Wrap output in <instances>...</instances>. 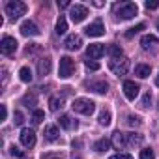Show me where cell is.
I'll use <instances>...</instances> for the list:
<instances>
[{
	"label": "cell",
	"instance_id": "6da1fadb",
	"mask_svg": "<svg viewBox=\"0 0 159 159\" xmlns=\"http://www.w3.org/2000/svg\"><path fill=\"white\" fill-rule=\"evenodd\" d=\"M137 11H139V8H137L135 2H118V4L112 6V13H114V17L118 21H129V19H133L137 15Z\"/></svg>",
	"mask_w": 159,
	"mask_h": 159
},
{
	"label": "cell",
	"instance_id": "7a4b0ae2",
	"mask_svg": "<svg viewBox=\"0 0 159 159\" xmlns=\"http://www.w3.org/2000/svg\"><path fill=\"white\" fill-rule=\"evenodd\" d=\"M73 111L79 112V114H84V116H90L94 111H96V103L92 99H86V98H79L71 103Z\"/></svg>",
	"mask_w": 159,
	"mask_h": 159
},
{
	"label": "cell",
	"instance_id": "3957f363",
	"mask_svg": "<svg viewBox=\"0 0 159 159\" xmlns=\"http://www.w3.org/2000/svg\"><path fill=\"white\" fill-rule=\"evenodd\" d=\"M6 13L10 15L11 21H17L26 13V4L21 2V0H11V2L6 4Z\"/></svg>",
	"mask_w": 159,
	"mask_h": 159
},
{
	"label": "cell",
	"instance_id": "277c9868",
	"mask_svg": "<svg viewBox=\"0 0 159 159\" xmlns=\"http://www.w3.org/2000/svg\"><path fill=\"white\" fill-rule=\"evenodd\" d=\"M75 71V62L69 56H62L60 58V66H58V75L60 79H69Z\"/></svg>",
	"mask_w": 159,
	"mask_h": 159
},
{
	"label": "cell",
	"instance_id": "5b68a950",
	"mask_svg": "<svg viewBox=\"0 0 159 159\" xmlns=\"http://www.w3.org/2000/svg\"><path fill=\"white\" fill-rule=\"evenodd\" d=\"M129 66H131V64H129V60H127V58H124V56H122V58H118V60H112V62L109 64L111 71H112L114 75H118V77H120V75H125V73L129 71Z\"/></svg>",
	"mask_w": 159,
	"mask_h": 159
},
{
	"label": "cell",
	"instance_id": "8992f818",
	"mask_svg": "<svg viewBox=\"0 0 159 159\" xmlns=\"http://www.w3.org/2000/svg\"><path fill=\"white\" fill-rule=\"evenodd\" d=\"M17 39L15 38H11V36H4L2 38V41H0V52L2 54H6V56H10V54H13L15 51H17Z\"/></svg>",
	"mask_w": 159,
	"mask_h": 159
},
{
	"label": "cell",
	"instance_id": "52a82bcc",
	"mask_svg": "<svg viewBox=\"0 0 159 159\" xmlns=\"http://www.w3.org/2000/svg\"><path fill=\"white\" fill-rule=\"evenodd\" d=\"M69 15H71V21H73L75 25H77V23H83V21L86 19V15H88V8L83 6V4H75V6H71Z\"/></svg>",
	"mask_w": 159,
	"mask_h": 159
},
{
	"label": "cell",
	"instance_id": "ba28073f",
	"mask_svg": "<svg viewBox=\"0 0 159 159\" xmlns=\"http://www.w3.org/2000/svg\"><path fill=\"white\" fill-rule=\"evenodd\" d=\"M122 88H124V94H125V98H127L129 101H135V98L139 96V90H140V86H139L135 81H125Z\"/></svg>",
	"mask_w": 159,
	"mask_h": 159
},
{
	"label": "cell",
	"instance_id": "9c48e42d",
	"mask_svg": "<svg viewBox=\"0 0 159 159\" xmlns=\"http://www.w3.org/2000/svg\"><path fill=\"white\" fill-rule=\"evenodd\" d=\"M19 139H21V144L25 146V148H34L36 146V133L32 131V129H23L21 131V135H19Z\"/></svg>",
	"mask_w": 159,
	"mask_h": 159
},
{
	"label": "cell",
	"instance_id": "30bf717a",
	"mask_svg": "<svg viewBox=\"0 0 159 159\" xmlns=\"http://www.w3.org/2000/svg\"><path fill=\"white\" fill-rule=\"evenodd\" d=\"M86 54H88V60H98L105 54V45L103 43H92V45H88Z\"/></svg>",
	"mask_w": 159,
	"mask_h": 159
},
{
	"label": "cell",
	"instance_id": "8fae6325",
	"mask_svg": "<svg viewBox=\"0 0 159 159\" xmlns=\"http://www.w3.org/2000/svg\"><path fill=\"white\" fill-rule=\"evenodd\" d=\"M81 45H83V38L79 36V34H71L64 41V47L67 51H79V49H81Z\"/></svg>",
	"mask_w": 159,
	"mask_h": 159
},
{
	"label": "cell",
	"instance_id": "7c38bea8",
	"mask_svg": "<svg viewBox=\"0 0 159 159\" xmlns=\"http://www.w3.org/2000/svg\"><path fill=\"white\" fill-rule=\"evenodd\" d=\"M86 34H88L90 38H99V36H103V34H105V26H103V23H101L99 19L94 21L92 25L86 26Z\"/></svg>",
	"mask_w": 159,
	"mask_h": 159
},
{
	"label": "cell",
	"instance_id": "4fadbf2b",
	"mask_svg": "<svg viewBox=\"0 0 159 159\" xmlns=\"http://www.w3.org/2000/svg\"><path fill=\"white\" fill-rule=\"evenodd\" d=\"M21 34L23 36H38L39 34V28L36 26V23H32V21H25L23 25H21Z\"/></svg>",
	"mask_w": 159,
	"mask_h": 159
},
{
	"label": "cell",
	"instance_id": "5bb4252c",
	"mask_svg": "<svg viewBox=\"0 0 159 159\" xmlns=\"http://www.w3.org/2000/svg\"><path fill=\"white\" fill-rule=\"evenodd\" d=\"M43 137H45V140H49V142H54V140H58V137H60V133H58V127H56V125H45Z\"/></svg>",
	"mask_w": 159,
	"mask_h": 159
},
{
	"label": "cell",
	"instance_id": "9a60e30c",
	"mask_svg": "<svg viewBox=\"0 0 159 159\" xmlns=\"http://www.w3.org/2000/svg\"><path fill=\"white\" fill-rule=\"evenodd\" d=\"M140 45H142V49H144V51H148V49H152V47L159 45V39H157L155 36H152V34H146V36L140 39Z\"/></svg>",
	"mask_w": 159,
	"mask_h": 159
},
{
	"label": "cell",
	"instance_id": "2e32d148",
	"mask_svg": "<svg viewBox=\"0 0 159 159\" xmlns=\"http://www.w3.org/2000/svg\"><path fill=\"white\" fill-rule=\"evenodd\" d=\"M58 124H60L64 129H67V131H71V129H75V127H77V120H73L69 114H64V116H60Z\"/></svg>",
	"mask_w": 159,
	"mask_h": 159
},
{
	"label": "cell",
	"instance_id": "e0dca14e",
	"mask_svg": "<svg viewBox=\"0 0 159 159\" xmlns=\"http://www.w3.org/2000/svg\"><path fill=\"white\" fill-rule=\"evenodd\" d=\"M144 140V137L140 133H125V142L127 146H140Z\"/></svg>",
	"mask_w": 159,
	"mask_h": 159
},
{
	"label": "cell",
	"instance_id": "ac0fdd59",
	"mask_svg": "<svg viewBox=\"0 0 159 159\" xmlns=\"http://www.w3.org/2000/svg\"><path fill=\"white\" fill-rule=\"evenodd\" d=\"M49 71H51V58H41V60L38 62V73L45 77Z\"/></svg>",
	"mask_w": 159,
	"mask_h": 159
},
{
	"label": "cell",
	"instance_id": "d6986e66",
	"mask_svg": "<svg viewBox=\"0 0 159 159\" xmlns=\"http://www.w3.org/2000/svg\"><path fill=\"white\" fill-rule=\"evenodd\" d=\"M150 73H152V67H150L148 64H139V66L135 67V75L140 77V79H146Z\"/></svg>",
	"mask_w": 159,
	"mask_h": 159
},
{
	"label": "cell",
	"instance_id": "ffe728a7",
	"mask_svg": "<svg viewBox=\"0 0 159 159\" xmlns=\"http://www.w3.org/2000/svg\"><path fill=\"white\" fill-rule=\"evenodd\" d=\"M64 107V99L60 98V96H52L51 99H49V109L52 111V112H56V111H60Z\"/></svg>",
	"mask_w": 159,
	"mask_h": 159
},
{
	"label": "cell",
	"instance_id": "44dd1931",
	"mask_svg": "<svg viewBox=\"0 0 159 159\" xmlns=\"http://www.w3.org/2000/svg\"><path fill=\"white\" fill-rule=\"evenodd\" d=\"M112 144H114L116 148H125V146H127V142H125V133L116 131V133L112 135Z\"/></svg>",
	"mask_w": 159,
	"mask_h": 159
},
{
	"label": "cell",
	"instance_id": "7402d4cb",
	"mask_svg": "<svg viewBox=\"0 0 159 159\" xmlns=\"http://www.w3.org/2000/svg\"><path fill=\"white\" fill-rule=\"evenodd\" d=\"M90 88H92L94 92H98V94H107L109 84H107L105 81H99V83H90Z\"/></svg>",
	"mask_w": 159,
	"mask_h": 159
},
{
	"label": "cell",
	"instance_id": "603a6c76",
	"mask_svg": "<svg viewBox=\"0 0 159 159\" xmlns=\"http://www.w3.org/2000/svg\"><path fill=\"white\" fill-rule=\"evenodd\" d=\"M66 30H67V21H66V17L60 15V19L56 21V30H54V32H56L58 36H62V34H66Z\"/></svg>",
	"mask_w": 159,
	"mask_h": 159
},
{
	"label": "cell",
	"instance_id": "cb8c5ba5",
	"mask_svg": "<svg viewBox=\"0 0 159 159\" xmlns=\"http://www.w3.org/2000/svg\"><path fill=\"white\" fill-rule=\"evenodd\" d=\"M107 52H109V54H111V56H112L114 60L122 58V54H124V52H122V47H120V45H109V47H107Z\"/></svg>",
	"mask_w": 159,
	"mask_h": 159
},
{
	"label": "cell",
	"instance_id": "d4e9b609",
	"mask_svg": "<svg viewBox=\"0 0 159 159\" xmlns=\"http://www.w3.org/2000/svg\"><path fill=\"white\" fill-rule=\"evenodd\" d=\"M111 148V140L109 139H99L96 144H94V150L96 152H105V150H109Z\"/></svg>",
	"mask_w": 159,
	"mask_h": 159
},
{
	"label": "cell",
	"instance_id": "484cf974",
	"mask_svg": "<svg viewBox=\"0 0 159 159\" xmlns=\"http://www.w3.org/2000/svg\"><path fill=\"white\" fill-rule=\"evenodd\" d=\"M43 120H45V112H43V111H39V109H36V111L32 112V122L38 125V124H41Z\"/></svg>",
	"mask_w": 159,
	"mask_h": 159
},
{
	"label": "cell",
	"instance_id": "4316f807",
	"mask_svg": "<svg viewBox=\"0 0 159 159\" xmlns=\"http://www.w3.org/2000/svg\"><path fill=\"white\" fill-rule=\"evenodd\" d=\"M99 124L105 125V127L111 125V112H109V111H101V112H99Z\"/></svg>",
	"mask_w": 159,
	"mask_h": 159
},
{
	"label": "cell",
	"instance_id": "83f0119b",
	"mask_svg": "<svg viewBox=\"0 0 159 159\" xmlns=\"http://www.w3.org/2000/svg\"><path fill=\"white\" fill-rule=\"evenodd\" d=\"M19 75H21V81H23V83H30V81H32V71H30L28 67H23V69L19 71Z\"/></svg>",
	"mask_w": 159,
	"mask_h": 159
},
{
	"label": "cell",
	"instance_id": "f1b7e54d",
	"mask_svg": "<svg viewBox=\"0 0 159 159\" xmlns=\"http://www.w3.org/2000/svg\"><path fill=\"white\" fill-rule=\"evenodd\" d=\"M144 28H146V26H144V25L140 23V25H137V26H133V28H129V30L125 32V38H133L135 34H139V32H140V30H144Z\"/></svg>",
	"mask_w": 159,
	"mask_h": 159
},
{
	"label": "cell",
	"instance_id": "f546056e",
	"mask_svg": "<svg viewBox=\"0 0 159 159\" xmlns=\"http://www.w3.org/2000/svg\"><path fill=\"white\" fill-rule=\"evenodd\" d=\"M142 122H140V118L139 116H133V114H129L127 116V125H131V127H139Z\"/></svg>",
	"mask_w": 159,
	"mask_h": 159
},
{
	"label": "cell",
	"instance_id": "4dcf8cb0",
	"mask_svg": "<svg viewBox=\"0 0 159 159\" xmlns=\"http://www.w3.org/2000/svg\"><path fill=\"white\" fill-rule=\"evenodd\" d=\"M23 103H25L26 107H32V105H36V96H34V94H26V96L23 98Z\"/></svg>",
	"mask_w": 159,
	"mask_h": 159
},
{
	"label": "cell",
	"instance_id": "1f68e13d",
	"mask_svg": "<svg viewBox=\"0 0 159 159\" xmlns=\"http://www.w3.org/2000/svg\"><path fill=\"white\" fill-rule=\"evenodd\" d=\"M140 159H155V153L153 150L146 148V150H140Z\"/></svg>",
	"mask_w": 159,
	"mask_h": 159
},
{
	"label": "cell",
	"instance_id": "d6a6232c",
	"mask_svg": "<svg viewBox=\"0 0 159 159\" xmlns=\"http://www.w3.org/2000/svg\"><path fill=\"white\" fill-rule=\"evenodd\" d=\"M13 122H15V125H23L25 116H23V112H21V111H15V112H13Z\"/></svg>",
	"mask_w": 159,
	"mask_h": 159
},
{
	"label": "cell",
	"instance_id": "836d02e7",
	"mask_svg": "<svg viewBox=\"0 0 159 159\" xmlns=\"http://www.w3.org/2000/svg\"><path fill=\"white\" fill-rule=\"evenodd\" d=\"M84 66H86V69H90V71H98V69H99V64H98L96 60H86Z\"/></svg>",
	"mask_w": 159,
	"mask_h": 159
},
{
	"label": "cell",
	"instance_id": "e575fe53",
	"mask_svg": "<svg viewBox=\"0 0 159 159\" xmlns=\"http://www.w3.org/2000/svg\"><path fill=\"white\" fill-rule=\"evenodd\" d=\"M150 103H152V94L150 92H146L144 96H142V101H140V107H150Z\"/></svg>",
	"mask_w": 159,
	"mask_h": 159
},
{
	"label": "cell",
	"instance_id": "d590c367",
	"mask_svg": "<svg viewBox=\"0 0 159 159\" xmlns=\"http://www.w3.org/2000/svg\"><path fill=\"white\" fill-rule=\"evenodd\" d=\"M10 152H11V155H15V157H21V159L25 157V152H23V150H19L17 146H11V148H10Z\"/></svg>",
	"mask_w": 159,
	"mask_h": 159
},
{
	"label": "cell",
	"instance_id": "8d00e7d4",
	"mask_svg": "<svg viewBox=\"0 0 159 159\" xmlns=\"http://www.w3.org/2000/svg\"><path fill=\"white\" fill-rule=\"evenodd\" d=\"M144 6H146V10H155V8H159V2L157 0H148Z\"/></svg>",
	"mask_w": 159,
	"mask_h": 159
},
{
	"label": "cell",
	"instance_id": "74e56055",
	"mask_svg": "<svg viewBox=\"0 0 159 159\" xmlns=\"http://www.w3.org/2000/svg\"><path fill=\"white\" fill-rule=\"evenodd\" d=\"M8 118V107L6 105H0V122Z\"/></svg>",
	"mask_w": 159,
	"mask_h": 159
},
{
	"label": "cell",
	"instance_id": "f35d334b",
	"mask_svg": "<svg viewBox=\"0 0 159 159\" xmlns=\"http://www.w3.org/2000/svg\"><path fill=\"white\" fill-rule=\"evenodd\" d=\"M111 159H133L129 153H116V155H111Z\"/></svg>",
	"mask_w": 159,
	"mask_h": 159
},
{
	"label": "cell",
	"instance_id": "ab89813d",
	"mask_svg": "<svg viewBox=\"0 0 159 159\" xmlns=\"http://www.w3.org/2000/svg\"><path fill=\"white\" fill-rule=\"evenodd\" d=\"M58 8H60V10H64V8H69V2H67V0H62V2L58 0Z\"/></svg>",
	"mask_w": 159,
	"mask_h": 159
},
{
	"label": "cell",
	"instance_id": "60d3db41",
	"mask_svg": "<svg viewBox=\"0 0 159 159\" xmlns=\"http://www.w3.org/2000/svg\"><path fill=\"white\" fill-rule=\"evenodd\" d=\"M43 159H58V157H52V155H43Z\"/></svg>",
	"mask_w": 159,
	"mask_h": 159
},
{
	"label": "cell",
	"instance_id": "b9f144b4",
	"mask_svg": "<svg viewBox=\"0 0 159 159\" xmlns=\"http://www.w3.org/2000/svg\"><path fill=\"white\" fill-rule=\"evenodd\" d=\"M155 84H157V86H159V75H157V79H155Z\"/></svg>",
	"mask_w": 159,
	"mask_h": 159
},
{
	"label": "cell",
	"instance_id": "7bdbcfd3",
	"mask_svg": "<svg viewBox=\"0 0 159 159\" xmlns=\"http://www.w3.org/2000/svg\"><path fill=\"white\" fill-rule=\"evenodd\" d=\"M155 25H157V30H159V19H157V23H155Z\"/></svg>",
	"mask_w": 159,
	"mask_h": 159
},
{
	"label": "cell",
	"instance_id": "ee69618b",
	"mask_svg": "<svg viewBox=\"0 0 159 159\" xmlns=\"http://www.w3.org/2000/svg\"><path fill=\"white\" fill-rule=\"evenodd\" d=\"M157 109H159V103H157Z\"/></svg>",
	"mask_w": 159,
	"mask_h": 159
}]
</instances>
